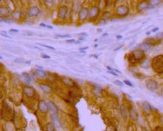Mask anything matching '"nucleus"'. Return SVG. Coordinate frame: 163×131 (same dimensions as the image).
<instances>
[{"instance_id":"f257e3e1","label":"nucleus","mask_w":163,"mask_h":131,"mask_svg":"<svg viewBox=\"0 0 163 131\" xmlns=\"http://www.w3.org/2000/svg\"><path fill=\"white\" fill-rule=\"evenodd\" d=\"M152 67L157 73H163V54L155 56L153 59Z\"/></svg>"},{"instance_id":"f03ea898","label":"nucleus","mask_w":163,"mask_h":131,"mask_svg":"<svg viewBox=\"0 0 163 131\" xmlns=\"http://www.w3.org/2000/svg\"><path fill=\"white\" fill-rule=\"evenodd\" d=\"M145 57L144 52L141 50H136V51L132 52L131 54L129 55V60L131 63H136L137 62H140Z\"/></svg>"},{"instance_id":"7ed1b4c3","label":"nucleus","mask_w":163,"mask_h":131,"mask_svg":"<svg viewBox=\"0 0 163 131\" xmlns=\"http://www.w3.org/2000/svg\"><path fill=\"white\" fill-rule=\"evenodd\" d=\"M145 83H146V86L147 88L150 91H155L159 88V85H158L157 82L156 81L153 80V79H147Z\"/></svg>"},{"instance_id":"20e7f679","label":"nucleus","mask_w":163,"mask_h":131,"mask_svg":"<svg viewBox=\"0 0 163 131\" xmlns=\"http://www.w3.org/2000/svg\"><path fill=\"white\" fill-rule=\"evenodd\" d=\"M116 13L119 16L125 17L129 13V8L125 5H121L117 7Z\"/></svg>"},{"instance_id":"39448f33","label":"nucleus","mask_w":163,"mask_h":131,"mask_svg":"<svg viewBox=\"0 0 163 131\" xmlns=\"http://www.w3.org/2000/svg\"><path fill=\"white\" fill-rule=\"evenodd\" d=\"M89 11L87 9V8H82L80 9L78 13V18L80 21H85L87 19V17L89 16Z\"/></svg>"},{"instance_id":"423d86ee","label":"nucleus","mask_w":163,"mask_h":131,"mask_svg":"<svg viewBox=\"0 0 163 131\" xmlns=\"http://www.w3.org/2000/svg\"><path fill=\"white\" fill-rule=\"evenodd\" d=\"M38 107H39V111L43 113H46L48 111V109H49L48 104L43 100H41L39 101Z\"/></svg>"},{"instance_id":"0eeeda50","label":"nucleus","mask_w":163,"mask_h":131,"mask_svg":"<svg viewBox=\"0 0 163 131\" xmlns=\"http://www.w3.org/2000/svg\"><path fill=\"white\" fill-rule=\"evenodd\" d=\"M40 13V9L39 8H38L37 6H33L28 9V15L29 17H37V15H39Z\"/></svg>"},{"instance_id":"6e6552de","label":"nucleus","mask_w":163,"mask_h":131,"mask_svg":"<svg viewBox=\"0 0 163 131\" xmlns=\"http://www.w3.org/2000/svg\"><path fill=\"white\" fill-rule=\"evenodd\" d=\"M68 13V9L66 6L62 5L60 7L58 11V17L60 19H64L67 16V14Z\"/></svg>"},{"instance_id":"1a4fd4ad","label":"nucleus","mask_w":163,"mask_h":131,"mask_svg":"<svg viewBox=\"0 0 163 131\" xmlns=\"http://www.w3.org/2000/svg\"><path fill=\"white\" fill-rule=\"evenodd\" d=\"M149 6V1H141L138 3L137 5V10L138 12H141L144 10H147Z\"/></svg>"},{"instance_id":"9d476101","label":"nucleus","mask_w":163,"mask_h":131,"mask_svg":"<svg viewBox=\"0 0 163 131\" xmlns=\"http://www.w3.org/2000/svg\"><path fill=\"white\" fill-rule=\"evenodd\" d=\"M23 92H24V94L28 96V97H33L35 94V91H34L33 88L31 87L27 86L24 87L23 88Z\"/></svg>"},{"instance_id":"9b49d317","label":"nucleus","mask_w":163,"mask_h":131,"mask_svg":"<svg viewBox=\"0 0 163 131\" xmlns=\"http://www.w3.org/2000/svg\"><path fill=\"white\" fill-rule=\"evenodd\" d=\"M98 12H99V10L97 7H92L89 10V17L91 19H93L97 16Z\"/></svg>"},{"instance_id":"f8f14e48","label":"nucleus","mask_w":163,"mask_h":131,"mask_svg":"<svg viewBox=\"0 0 163 131\" xmlns=\"http://www.w3.org/2000/svg\"><path fill=\"white\" fill-rule=\"evenodd\" d=\"M48 108L50 109V110L52 111L54 115H57L58 113V108L56 107V106L55 105V104L52 101H49L48 102Z\"/></svg>"},{"instance_id":"ddd939ff","label":"nucleus","mask_w":163,"mask_h":131,"mask_svg":"<svg viewBox=\"0 0 163 131\" xmlns=\"http://www.w3.org/2000/svg\"><path fill=\"white\" fill-rule=\"evenodd\" d=\"M8 48H5L7 50H8L10 52H14V53H20V52H26L25 51H24L23 49L19 48V47H7Z\"/></svg>"},{"instance_id":"4468645a","label":"nucleus","mask_w":163,"mask_h":131,"mask_svg":"<svg viewBox=\"0 0 163 131\" xmlns=\"http://www.w3.org/2000/svg\"><path fill=\"white\" fill-rule=\"evenodd\" d=\"M150 49V45L147 44L146 42H143L142 44L140 45V50L144 51V52H147Z\"/></svg>"},{"instance_id":"2eb2a0df","label":"nucleus","mask_w":163,"mask_h":131,"mask_svg":"<svg viewBox=\"0 0 163 131\" xmlns=\"http://www.w3.org/2000/svg\"><path fill=\"white\" fill-rule=\"evenodd\" d=\"M22 76L25 78V84L30 85V82L32 81V78L30 77V74L26 73V72H24V73H22Z\"/></svg>"},{"instance_id":"dca6fc26","label":"nucleus","mask_w":163,"mask_h":131,"mask_svg":"<svg viewBox=\"0 0 163 131\" xmlns=\"http://www.w3.org/2000/svg\"><path fill=\"white\" fill-rule=\"evenodd\" d=\"M35 75L38 76L39 77H46V73L45 71L42 70V69H36L35 71Z\"/></svg>"},{"instance_id":"f3484780","label":"nucleus","mask_w":163,"mask_h":131,"mask_svg":"<svg viewBox=\"0 0 163 131\" xmlns=\"http://www.w3.org/2000/svg\"><path fill=\"white\" fill-rule=\"evenodd\" d=\"M120 112L121 114L124 118H127L128 116V113H127V110L126 108L125 107V106L122 105L120 108Z\"/></svg>"},{"instance_id":"a211bd4d","label":"nucleus","mask_w":163,"mask_h":131,"mask_svg":"<svg viewBox=\"0 0 163 131\" xmlns=\"http://www.w3.org/2000/svg\"><path fill=\"white\" fill-rule=\"evenodd\" d=\"M142 108L143 109L146 111V112H149L151 110V106L149 104L147 103V102H144L142 103Z\"/></svg>"},{"instance_id":"6ab92c4d","label":"nucleus","mask_w":163,"mask_h":131,"mask_svg":"<svg viewBox=\"0 0 163 131\" xmlns=\"http://www.w3.org/2000/svg\"><path fill=\"white\" fill-rule=\"evenodd\" d=\"M40 88L43 92H47V93H50L51 92V89L48 86L46 85H40Z\"/></svg>"},{"instance_id":"aec40b11","label":"nucleus","mask_w":163,"mask_h":131,"mask_svg":"<svg viewBox=\"0 0 163 131\" xmlns=\"http://www.w3.org/2000/svg\"><path fill=\"white\" fill-rule=\"evenodd\" d=\"M161 1H160V0H151V1H149V5L154 7L155 6L161 4Z\"/></svg>"},{"instance_id":"412c9836","label":"nucleus","mask_w":163,"mask_h":131,"mask_svg":"<svg viewBox=\"0 0 163 131\" xmlns=\"http://www.w3.org/2000/svg\"><path fill=\"white\" fill-rule=\"evenodd\" d=\"M63 82L66 85H68L69 86H73L74 85V82L72 80H70V79L64 78L63 79Z\"/></svg>"},{"instance_id":"4be33fe9","label":"nucleus","mask_w":163,"mask_h":131,"mask_svg":"<svg viewBox=\"0 0 163 131\" xmlns=\"http://www.w3.org/2000/svg\"><path fill=\"white\" fill-rule=\"evenodd\" d=\"M14 62L15 63H18V64H22L25 62V60L24 58L22 57H19V58H16V59L14 60Z\"/></svg>"},{"instance_id":"5701e85b","label":"nucleus","mask_w":163,"mask_h":131,"mask_svg":"<svg viewBox=\"0 0 163 131\" xmlns=\"http://www.w3.org/2000/svg\"><path fill=\"white\" fill-rule=\"evenodd\" d=\"M46 128H47V131H54V129H55L54 126L53 125L52 123H49L47 124Z\"/></svg>"},{"instance_id":"b1692460","label":"nucleus","mask_w":163,"mask_h":131,"mask_svg":"<svg viewBox=\"0 0 163 131\" xmlns=\"http://www.w3.org/2000/svg\"><path fill=\"white\" fill-rule=\"evenodd\" d=\"M106 68H107V69L108 70V71H114V72H115V73H119V74L121 73V72L119 70H118V69H115V68H113V67H110V66H106Z\"/></svg>"},{"instance_id":"393cba45","label":"nucleus","mask_w":163,"mask_h":131,"mask_svg":"<svg viewBox=\"0 0 163 131\" xmlns=\"http://www.w3.org/2000/svg\"><path fill=\"white\" fill-rule=\"evenodd\" d=\"M52 120H53V122H54V124L55 127H59V122H58V120L57 119L56 117H55V115H54L53 116H52Z\"/></svg>"},{"instance_id":"a878e982","label":"nucleus","mask_w":163,"mask_h":131,"mask_svg":"<svg viewBox=\"0 0 163 131\" xmlns=\"http://www.w3.org/2000/svg\"><path fill=\"white\" fill-rule=\"evenodd\" d=\"M70 38V35L69 34H65V35H57L56 38H62V39H65V38Z\"/></svg>"},{"instance_id":"bb28decb","label":"nucleus","mask_w":163,"mask_h":131,"mask_svg":"<svg viewBox=\"0 0 163 131\" xmlns=\"http://www.w3.org/2000/svg\"><path fill=\"white\" fill-rule=\"evenodd\" d=\"M39 45L40 46H42V47H44L45 48H47V49H50V50H55V48L53 47H51V46H49V45H45V44H41V43H39Z\"/></svg>"},{"instance_id":"cd10ccee","label":"nucleus","mask_w":163,"mask_h":131,"mask_svg":"<svg viewBox=\"0 0 163 131\" xmlns=\"http://www.w3.org/2000/svg\"><path fill=\"white\" fill-rule=\"evenodd\" d=\"M155 37H156V38L158 39H163V32H159V33H157V34H156Z\"/></svg>"},{"instance_id":"c85d7f7f","label":"nucleus","mask_w":163,"mask_h":131,"mask_svg":"<svg viewBox=\"0 0 163 131\" xmlns=\"http://www.w3.org/2000/svg\"><path fill=\"white\" fill-rule=\"evenodd\" d=\"M66 43H69V44H76V40L74 39H67V40H66Z\"/></svg>"},{"instance_id":"c756f323","label":"nucleus","mask_w":163,"mask_h":131,"mask_svg":"<svg viewBox=\"0 0 163 131\" xmlns=\"http://www.w3.org/2000/svg\"><path fill=\"white\" fill-rule=\"evenodd\" d=\"M123 83H124L125 85H127V86L130 87H133V85H132V83L131 82H130L129 81L124 80V81H123Z\"/></svg>"},{"instance_id":"7c9ffc66","label":"nucleus","mask_w":163,"mask_h":131,"mask_svg":"<svg viewBox=\"0 0 163 131\" xmlns=\"http://www.w3.org/2000/svg\"><path fill=\"white\" fill-rule=\"evenodd\" d=\"M114 83H115V84H116L117 85H118V86H119V87L124 86V84H123V83L119 80H115V81H114Z\"/></svg>"},{"instance_id":"2f4dec72","label":"nucleus","mask_w":163,"mask_h":131,"mask_svg":"<svg viewBox=\"0 0 163 131\" xmlns=\"http://www.w3.org/2000/svg\"><path fill=\"white\" fill-rule=\"evenodd\" d=\"M135 43H136L135 40H133L132 41H131V42L129 44V46H128L129 48H132V47H133L134 45H135Z\"/></svg>"},{"instance_id":"473e14b6","label":"nucleus","mask_w":163,"mask_h":131,"mask_svg":"<svg viewBox=\"0 0 163 131\" xmlns=\"http://www.w3.org/2000/svg\"><path fill=\"white\" fill-rule=\"evenodd\" d=\"M78 35L81 36V38H85V37H87V36H88L87 34H86L85 32H82V33H80Z\"/></svg>"},{"instance_id":"72a5a7b5","label":"nucleus","mask_w":163,"mask_h":131,"mask_svg":"<svg viewBox=\"0 0 163 131\" xmlns=\"http://www.w3.org/2000/svg\"><path fill=\"white\" fill-rule=\"evenodd\" d=\"M41 57L43 58H44V59H50V56H48V55H47V54H42V55H41Z\"/></svg>"},{"instance_id":"f704fd0d","label":"nucleus","mask_w":163,"mask_h":131,"mask_svg":"<svg viewBox=\"0 0 163 131\" xmlns=\"http://www.w3.org/2000/svg\"><path fill=\"white\" fill-rule=\"evenodd\" d=\"M108 73H109L110 74H112V75H114V76H115V77H118V74H117V73H115V72H114V71H108Z\"/></svg>"},{"instance_id":"c9c22d12","label":"nucleus","mask_w":163,"mask_h":131,"mask_svg":"<svg viewBox=\"0 0 163 131\" xmlns=\"http://www.w3.org/2000/svg\"><path fill=\"white\" fill-rule=\"evenodd\" d=\"M10 33H18L19 30H16V29H11L9 30Z\"/></svg>"},{"instance_id":"e433bc0d","label":"nucleus","mask_w":163,"mask_h":131,"mask_svg":"<svg viewBox=\"0 0 163 131\" xmlns=\"http://www.w3.org/2000/svg\"><path fill=\"white\" fill-rule=\"evenodd\" d=\"M127 28H128V26H126V27H125V26H123V28H121L120 30H119V32H124V31L127 30Z\"/></svg>"},{"instance_id":"4c0bfd02","label":"nucleus","mask_w":163,"mask_h":131,"mask_svg":"<svg viewBox=\"0 0 163 131\" xmlns=\"http://www.w3.org/2000/svg\"><path fill=\"white\" fill-rule=\"evenodd\" d=\"M159 30V27H155V28H154L153 29L151 30V32H153L154 33V32H157Z\"/></svg>"},{"instance_id":"58836bf2","label":"nucleus","mask_w":163,"mask_h":131,"mask_svg":"<svg viewBox=\"0 0 163 131\" xmlns=\"http://www.w3.org/2000/svg\"><path fill=\"white\" fill-rule=\"evenodd\" d=\"M89 49V47H83V48H80L79 50H80V51H85V50H86V49Z\"/></svg>"},{"instance_id":"ea45409f","label":"nucleus","mask_w":163,"mask_h":131,"mask_svg":"<svg viewBox=\"0 0 163 131\" xmlns=\"http://www.w3.org/2000/svg\"><path fill=\"white\" fill-rule=\"evenodd\" d=\"M40 26H41V27H43V28H47V25L45 24V23H41V24H40Z\"/></svg>"},{"instance_id":"a19ab883","label":"nucleus","mask_w":163,"mask_h":131,"mask_svg":"<svg viewBox=\"0 0 163 131\" xmlns=\"http://www.w3.org/2000/svg\"><path fill=\"white\" fill-rule=\"evenodd\" d=\"M121 47H122V45H121V46H119V47H117L115 49H114V51H118V50H119V49H120Z\"/></svg>"},{"instance_id":"79ce46f5","label":"nucleus","mask_w":163,"mask_h":131,"mask_svg":"<svg viewBox=\"0 0 163 131\" xmlns=\"http://www.w3.org/2000/svg\"><path fill=\"white\" fill-rule=\"evenodd\" d=\"M57 53L58 54H61V55H64V56H65V55H67V53H63V52H57Z\"/></svg>"},{"instance_id":"37998d69","label":"nucleus","mask_w":163,"mask_h":131,"mask_svg":"<svg viewBox=\"0 0 163 131\" xmlns=\"http://www.w3.org/2000/svg\"><path fill=\"white\" fill-rule=\"evenodd\" d=\"M34 48V49H37V50H39V51H43V49H41V48H40V47H36V46H34V47H33Z\"/></svg>"},{"instance_id":"c03bdc74","label":"nucleus","mask_w":163,"mask_h":131,"mask_svg":"<svg viewBox=\"0 0 163 131\" xmlns=\"http://www.w3.org/2000/svg\"><path fill=\"white\" fill-rule=\"evenodd\" d=\"M116 38L117 39H121L123 38V36H121V35H118V36H116Z\"/></svg>"},{"instance_id":"a18cd8bd","label":"nucleus","mask_w":163,"mask_h":131,"mask_svg":"<svg viewBox=\"0 0 163 131\" xmlns=\"http://www.w3.org/2000/svg\"><path fill=\"white\" fill-rule=\"evenodd\" d=\"M36 67H38V68H39V69H42V70H43V68H44V67H43V66H36Z\"/></svg>"},{"instance_id":"49530a36","label":"nucleus","mask_w":163,"mask_h":131,"mask_svg":"<svg viewBox=\"0 0 163 131\" xmlns=\"http://www.w3.org/2000/svg\"><path fill=\"white\" fill-rule=\"evenodd\" d=\"M1 34H5V35H7V34H8V32H6V31H5V30H3V31H1Z\"/></svg>"},{"instance_id":"de8ad7c7","label":"nucleus","mask_w":163,"mask_h":131,"mask_svg":"<svg viewBox=\"0 0 163 131\" xmlns=\"http://www.w3.org/2000/svg\"><path fill=\"white\" fill-rule=\"evenodd\" d=\"M33 33H32L31 32H28V33H27V35L28 36H32V35H33Z\"/></svg>"},{"instance_id":"09e8293b","label":"nucleus","mask_w":163,"mask_h":131,"mask_svg":"<svg viewBox=\"0 0 163 131\" xmlns=\"http://www.w3.org/2000/svg\"><path fill=\"white\" fill-rule=\"evenodd\" d=\"M47 28H48V29H53V26H50V25H47Z\"/></svg>"},{"instance_id":"8fccbe9b","label":"nucleus","mask_w":163,"mask_h":131,"mask_svg":"<svg viewBox=\"0 0 163 131\" xmlns=\"http://www.w3.org/2000/svg\"><path fill=\"white\" fill-rule=\"evenodd\" d=\"M97 31H98V33H100V32H102V28H98Z\"/></svg>"},{"instance_id":"3c124183","label":"nucleus","mask_w":163,"mask_h":131,"mask_svg":"<svg viewBox=\"0 0 163 131\" xmlns=\"http://www.w3.org/2000/svg\"><path fill=\"white\" fill-rule=\"evenodd\" d=\"M151 31H148L147 32H146V34L147 36H149L151 34Z\"/></svg>"},{"instance_id":"603ef678","label":"nucleus","mask_w":163,"mask_h":131,"mask_svg":"<svg viewBox=\"0 0 163 131\" xmlns=\"http://www.w3.org/2000/svg\"><path fill=\"white\" fill-rule=\"evenodd\" d=\"M79 53H80V54H85V51H80Z\"/></svg>"},{"instance_id":"864d4df0","label":"nucleus","mask_w":163,"mask_h":131,"mask_svg":"<svg viewBox=\"0 0 163 131\" xmlns=\"http://www.w3.org/2000/svg\"><path fill=\"white\" fill-rule=\"evenodd\" d=\"M108 36L107 33H105V34H102V37H104V36Z\"/></svg>"},{"instance_id":"5fc2aeb1","label":"nucleus","mask_w":163,"mask_h":131,"mask_svg":"<svg viewBox=\"0 0 163 131\" xmlns=\"http://www.w3.org/2000/svg\"><path fill=\"white\" fill-rule=\"evenodd\" d=\"M162 94H163V88H162Z\"/></svg>"}]
</instances>
